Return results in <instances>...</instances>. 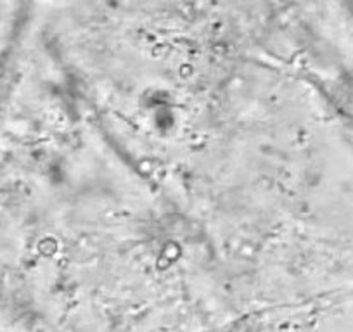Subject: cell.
<instances>
[{
    "label": "cell",
    "mask_w": 353,
    "mask_h": 332,
    "mask_svg": "<svg viewBox=\"0 0 353 332\" xmlns=\"http://www.w3.org/2000/svg\"><path fill=\"white\" fill-rule=\"evenodd\" d=\"M2 237L57 332H216L237 322L208 247L110 141L57 61L6 99Z\"/></svg>",
    "instance_id": "1"
}]
</instances>
